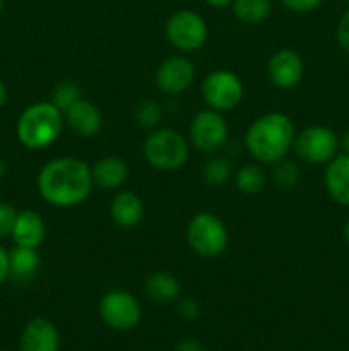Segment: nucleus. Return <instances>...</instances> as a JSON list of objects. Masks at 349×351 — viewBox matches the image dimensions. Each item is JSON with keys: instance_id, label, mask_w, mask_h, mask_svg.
Returning a JSON list of instances; mask_svg holds the SVG:
<instances>
[{"instance_id": "9b49d317", "label": "nucleus", "mask_w": 349, "mask_h": 351, "mask_svg": "<svg viewBox=\"0 0 349 351\" xmlns=\"http://www.w3.org/2000/svg\"><path fill=\"white\" fill-rule=\"evenodd\" d=\"M194 81L195 65L185 55H171L164 58L154 74L156 88L168 96L183 95Z\"/></svg>"}, {"instance_id": "393cba45", "label": "nucleus", "mask_w": 349, "mask_h": 351, "mask_svg": "<svg viewBox=\"0 0 349 351\" xmlns=\"http://www.w3.org/2000/svg\"><path fill=\"white\" fill-rule=\"evenodd\" d=\"M133 115H135L137 123H139L140 127L153 130L159 125V120L161 117H163V108H161V105L156 99L146 98L142 99V101L137 103Z\"/></svg>"}, {"instance_id": "7c9ffc66", "label": "nucleus", "mask_w": 349, "mask_h": 351, "mask_svg": "<svg viewBox=\"0 0 349 351\" xmlns=\"http://www.w3.org/2000/svg\"><path fill=\"white\" fill-rule=\"evenodd\" d=\"M174 351H205V348H204V343L198 341V339L185 338L177 343Z\"/></svg>"}, {"instance_id": "cd10ccee", "label": "nucleus", "mask_w": 349, "mask_h": 351, "mask_svg": "<svg viewBox=\"0 0 349 351\" xmlns=\"http://www.w3.org/2000/svg\"><path fill=\"white\" fill-rule=\"evenodd\" d=\"M177 312L183 321H195L201 315L202 308L197 298L194 297H183L177 300Z\"/></svg>"}, {"instance_id": "2f4dec72", "label": "nucleus", "mask_w": 349, "mask_h": 351, "mask_svg": "<svg viewBox=\"0 0 349 351\" xmlns=\"http://www.w3.org/2000/svg\"><path fill=\"white\" fill-rule=\"evenodd\" d=\"M9 280V250L0 243V285Z\"/></svg>"}, {"instance_id": "4468645a", "label": "nucleus", "mask_w": 349, "mask_h": 351, "mask_svg": "<svg viewBox=\"0 0 349 351\" xmlns=\"http://www.w3.org/2000/svg\"><path fill=\"white\" fill-rule=\"evenodd\" d=\"M65 123L68 125V129L79 137H89L98 136L99 130L103 129V113L98 106L94 105L89 99L81 98L79 101H75L67 112L64 113Z\"/></svg>"}, {"instance_id": "6ab92c4d", "label": "nucleus", "mask_w": 349, "mask_h": 351, "mask_svg": "<svg viewBox=\"0 0 349 351\" xmlns=\"http://www.w3.org/2000/svg\"><path fill=\"white\" fill-rule=\"evenodd\" d=\"M144 291L154 304H173L180 298L181 285L174 274L168 271H156L147 276Z\"/></svg>"}, {"instance_id": "58836bf2", "label": "nucleus", "mask_w": 349, "mask_h": 351, "mask_svg": "<svg viewBox=\"0 0 349 351\" xmlns=\"http://www.w3.org/2000/svg\"><path fill=\"white\" fill-rule=\"evenodd\" d=\"M341 2H344V3H349V0H341Z\"/></svg>"}, {"instance_id": "1a4fd4ad", "label": "nucleus", "mask_w": 349, "mask_h": 351, "mask_svg": "<svg viewBox=\"0 0 349 351\" xmlns=\"http://www.w3.org/2000/svg\"><path fill=\"white\" fill-rule=\"evenodd\" d=\"M99 317L113 331H130L137 328L142 319V305L130 291L115 290L106 291L98 305Z\"/></svg>"}, {"instance_id": "5701e85b", "label": "nucleus", "mask_w": 349, "mask_h": 351, "mask_svg": "<svg viewBox=\"0 0 349 351\" xmlns=\"http://www.w3.org/2000/svg\"><path fill=\"white\" fill-rule=\"evenodd\" d=\"M233 177V167L228 158L212 156L202 168V178L209 187H222Z\"/></svg>"}, {"instance_id": "72a5a7b5", "label": "nucleus", "mask_w": 349, "mask_h": 351, "mask_svg": "<svg viewBox=\"0 0 349 351\" xmlns=\"http://www.w3.org/2000/svg\"><path fill=\"white\" fill-rule=\"evenodd\" d=\"M339 139H341V149H342V153L348 154V156H349V129L346 130V132L342 134V136L339 137Z\"/></svg>"}, {"instance_id": "473e14b6", "label": "nucleus", "mask_w": 349, "mask_h": 351, "mask_svg": "<svg viewBox=\"0 0 349 351\" xmlns=\"http://www.w3.org/2000/svg\"><path fill=\"white\" fill-rule=\"evenodd\" d=\"M205 2L214 7V9H226V7L231 5L233 0H205Z\"/></svg>"}, {"instance_id": "ddd939ff", "label": "nucleus", "mask_w": 349, "mask_h": 351, "mask_svg": "<svg viewBox=\"0 0 349 351\" xmlns=\"http://www.w3.org/2000/svg\"><path fill=\"white\" fill-rule=\"evenodd\" d=\"M60 331L48 317H33L19 338V351H60Z\"/></svg>"}, {"instance_id": "0eeeda50", "label": "nucleus", "mask_w": 349, "mask_h": 351, "mask_svg": "<svg viewBox=\"0 0 349 351\" xmlns=\"http://www.w3.org/2000/svg\"><path fill=\"white\" fill-rule=\"evenodd\" d=\"M202 99L207 108L216 112H231L245 96V86L238 74L228 69H216L202 81Z\"/></svg>"}, {"instance_id": "c85d7f7f", "label": "nucleus", "mask_w": 349, "mask_h": 351, "mask_svg": "<svg viewBox=\"0 0 349 351\" xmlns=\"http://www.w3.org/2000/svg\"><path fill=\"white\" fill-rule=\"evenodd\" d=\"M335 38H337V43L346 53H349V9L339 19L337 27H335Z\"/></svg>"}, {"instance_id": "4c0bfd02", "label": "nucleus", "mask_w": 349, "mask_h": 351, "mask_svg": "<svg viewBox=\"0 0 349 351\" xmlns=\"http://www.w3.org/2000/svg\"><path fill=\"white\" fill-rule=\"evenodd\" d=\"M2 10H3V0H0V14H2Z\"/></svg>"}, {"instance_id": "f3484780", "label": "nucleus", "mask_w": 349, "mask_h": 351, "mask_svg": "<svg viewBox=\"0 0 349 351\" xmlns=\"http://www.w3.org/2000/svg\"><path fill=\"white\" fill-rule=\"evenodd\" d=\"M91 170L94 185L103 189V191H116V189L123 187L130 175V168L127 161L123 158L115 156V154L99 158L92 165Z\"/></svg>"}, {"instance_id": "f704fd0d", "label": "nucleus", "mask_w": 349, "mask_h": 351, "mask_svg": "<svg viewBox=\"0 0 349 351\" xmlns=\"http://www.w3.org/2000/svg\"><path fill=\"white\" fill-rule=\"evenodd\" d=\"M5 101H7V88L5 84H3L2 79H0V108L5 105Z\"/></svg>"}, {"instance_id": "f257e3e1", "label": "nucleus", "mask_w": 349, "mask_h": 351, "mask_svg": "<svg viewBox=\"0 0 349 351\" xmlns=\"http://www.w3.org/2000/svg\"><path fill=\"white\" fill-rule=\"evenodd\" d=\"M36 185L41 199L53 208H75L94 187L91 165L75 156L53 158L41 167Z\"/></svg>"}, {"instance_id": "2eb2a0df", "label": "nucleus", "mask_w": 349, "mask_h": 351, "mask_svg": "<svg viewBox=\"0 0 349 351\" xmlns=\"http://www.w3.org/2000/svg\"><path fill=\"white\" fill-rule=\"evenodd\" d=\"M10 237L16 245L40 249L47 237V223H44L43 216L34 209H23L17 213L16 225H14Z\"/></svg>"}, {"instance_id": "a878e982", "label": "nucleus", "mask_w": 349, "mask_h": 351, "mask_svg": "<svg viewBox=\"0 0 349 351\" xmlns=\"http://www.w3.org/2000/svg\"><path fill=\"white\" fill-rule=\"evenodd\" d=\"M81 98H82V93H81V88H79V84H75V82L72 81H64L60 82V84L55 86L53 91H51L50 101L53 103L60 112L65 113L75 101H79Z\"/></svg>"}, {"instance_id": "f03ea898", "label": "nucleus", "mask_w": 349, "mask_h": 351, "mask_svg": "<svg viewBox=\"0 0 349 351\" xmlns=\"http://www.w3.org/2000/svg\"><path fill=\"white\" fill-rule=\"evenodd\" d=\"M296 129L286 113L269 112L253 120L245 134V147L260 165H274L293 149Z\"/></svg>"}, {"instance_id": "dca6fc26", "label": "nucleus", "mask_w": 349, "mask_h": 351, "mask_svg": "<svg viewBox=\"0 0 349 351\" xmlns=\"http://www.w3.org/2000/svg\"><path fill=\"white\" fill-rule=\"evenodd\" d=\"M325 191L332 201L339 206L349 208V156L337 154L325 165L324 173Z\"/></svg>"}, {"instance_id": "9d476101", "label": "nucleus", "mask_w": 349, "mask_h": 351, "mask_svg": "<svg viewBox=\"0 0 349 351\" xmlns=\"http://www.w3.org/2000/svg\"><path fill=\"white\" fill-rule=\"evenodd\" d=\"M190 144L205 154H214L226 146L229 137V127L221 112L205 108L195 113L188 127Z\"/></svg>"}, {"instance_id": "f8f14e48", "label": "nucleus", "mask_w": 349, "mask_h": 351, "mask_svg": "<svg viewBox=\"0 0 349 351\" xmlns=\"http://www.w3.org/2000/svg\"><path fill=\"white\" fill-rule=\"evenodd\" d=\"M305 75V62L296 50L281 48L267 64V77L279 89H291L301 82Z\"/></svg>"}, {"instance_id": "bb28decb", "label": "nucleus", "mask_w": 349, "mask_h": 351, "mask_svg": "<svg viewBox=\"0 0 349 351\" xmlns=\"http://www.w3.org/2000/svg\"><path fill=\"white\" fill-rule=\"evenodd\" d=\"M17 213L19 211H16V208L12 204H9L5 201H0V240L12 235Z\"/></svg>"}, {"instance_id": "7ed1b4c3", "label": "nucleus", "mask_w": 349, "mask_h": 351, "mask_svg": "<svg viewBox=\"0 0 349 351\" xmlns=\"http://www.w3.org/2000/svg\"><path fill=\"white\" fill-rule=\"evenodd\" d=\"M64 127V112L51 101H38L23 110L16 123V136L26 149L40 151L57 143Z\"/></svg>"}, {"instance_id": "c756f323", "label": "nucleus", "mask_w": 349, "mask_h": 351, "mask_svg": "<svg viewBox=\"0 0 349 351\" xmlns=\"http://www.w3.org/2000/svg\"><path fill=\"white\" fill-rule=\"evenodd\" d=\"M284 3L286 9H289L291 12L296 14H308L311 10L318 9L322 3V0H281Z\"/></svg>"}, {"instance_id": "b1692460", "label": "nucleus", "mask_w": 349, "mask_h": 351, "mask_svg": "<svg viewBox=\"0 0 349 351\" xmlns=\"http://www.w3.org/2000/svg\"><path fill=\"white\" fill-rule=\"evenodd\" d=\"M272 182L281 191H293L300 184L301 171L298 163L291 160H281L272 165Z\"/></svg>"}, {"instance_id": "20e7f679", "label": "nucleus", "mask_w": 349, "mask_h": 351, "mask_svg": "<svg viewBox=\"0 0 349 351\" xmlns=\"http://www.w3.org/2000/svg\"><path fill=\"white\" fill-rule=\"evenodd\" d=\"M144 160L159 171H177L190 156L188 141L183 134L170 127H156L142 144Z\"/></svg>"}, {"instance_id": "aec40b11", "label": "nucleus", "mask_w": 349, "mask_h": 351, "mask_svg": "<svg viewBox=\"0 0 349 351\" xmlns=\"http://www.w3.org/2000/svg\"><path fill=\"white\" fill-rule=\"evenodd\" d=\"M40 269L38 249L16 245L9 252V278L17 283H27Z\"/></svg>"}, {"instance_id": "c9c22d12", "label": "nucleus", "mask_w": 349, "mask_h": 351, "mask_svg": "<svg viewBox=\"0 0 349 351\" xmlns=\"http://www.w3.org/2000/svg\"><path fill=\"white\" fill-rule=\"evenodd\" d=\"M342 237H344V242L349 245V219L344 223V228H342Z\"/></svg>"}, {"instance_id": "e433bc0d", "label": "nucleus", "mask_w": 349, "mask_h": 351, "mask_svg": "<svg viewBox=\"0 0 349 351\" xmlns=\"http://www.w3.org/2000/svg\"><path fill=\"white\" fill-rule=\"evenodd\" d=\"M5 173H7V163L3 158H0V178H2Z\"/></svg>"}, {"instance_id": "412c9836", "label": "nucleus", "mask_w": 349, "mask_h": 351, "mask_svg": "<svg viewBox=\"0 0 349 351\" xmlns=\"http://www.w3.org/2000/svg\"><path fill=\"white\" fill-rule=\"evenodd\" d=\"M235 185L246 195H255L266 189L267 173L260 163H246L235 173Z\"/></svg>"}, {"instance_id": "6e6552de", "label": "nucleus", "mask_w": 349, "mask_h": 351, "mask_svg": "<svg viewBox=\"0 0 349 351\" xmlns=\"http://www.w3.org/2000/svg\"><path fill=\"white\" fill-rule=\"evenodd\" d=\"M341 149V139L327 125H310L296 134L293 151L308 165H327Z\"/></svg>"}, {"instance_id": "4be33fe9", "label": "nucleus", "mask_w": 349, "mask_h": 351, "mask_svg": "<svg viewBox=\"0 0 349 351\" xmlns=\"http://www.w3.org/2000/svg\"><path fill=\"white\" fill-rule=\"evenodd\" d=\"M233 14L245 24L263 23L272 12L270 0H233Z\"/></svg>"}, {"instance_id": "a211bd4d", "label": "nucleus", "mask_w": 349, "mask_h": 351, "mask_svg": "<svg viewBox=\"0 0 349 351\" xmlns=\"http://www.w3.org/2000/svg\"><path fill=\"white\" fill-rule=\"evenodd\" d=\"M144 202L135 192L120 191L109 202V218L118 228H135L144 218Z\"/></svg>"}, {"instance_id": "39448f33", "label": "nucleus", "mask_w": 349, "mask_h": 351, "mask_svg": "<svg viewBox=\"0 0 349 351\" xmlns=\"http://www.w3.org/2000/svg\"><path fill=\"white\" fill-rule=\"evenodd\" d=\"M185 237L192 252L207 259L221 256L229 243V233L222 219L209 211L192 216Z\"/></svg>"}, {"instance_id": "423d86ee", "label": "nucleus", "mask_w": 349, "mask_h": 351, "mask_svg": "<svg viewBox=\"0 0 349 351\" xmlns=\"http://www.w3.org/2000/svg\"><path fill=\"white\" fill-rule=\"evenodd\" d=\"M166 40L174 50L192 53L201 50L209 36L207 23L198 12L190 9H181L171 14L164 24Z\"/></svg>"}]
</instances>
